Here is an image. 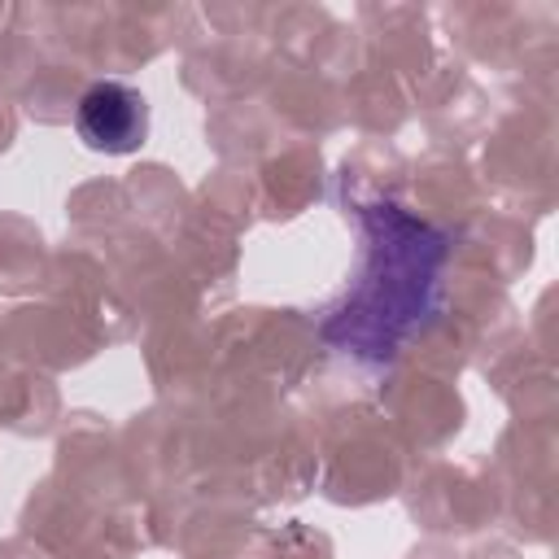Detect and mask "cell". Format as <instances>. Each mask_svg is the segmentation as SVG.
Wrapping results in <instances>:
<instances>
[{"label":"cell","mask_w":559,"mask_h":559,"mask_svg":"<svg viewBox=\"0 0 559 559\" xmlns=\"http://www.w3.org/2000/svg\"><path fill=\"white\" fill-rule=\"evenodd\" d=\"M371 214L384 227V236L371 245L367 280L358 284L354 301L328 323V336L341 345H367L362 354H389L411 332V323L424 319L445 245L437 231H428L393 205Z\"/></svg>","instance_id":"obj_1"},{"label":"cell","mask_w":559,"mask_h":559,"mask_svg":"<svg viewBox=\"0 0 559 559\" xmlns=\"http://www.w3.org/2000/svg\"><path fill=\"white\" fill-rule=\"evenodd\" d=\"M74 131L96 153H135L148 140V100L122 79H96L74 105Z\"/></svg>","instance_id":"obj_2"}]
</instances>
